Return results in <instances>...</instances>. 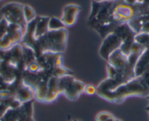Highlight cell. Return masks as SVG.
Here are the masks:
<instances>
[{"label": "cell", "mask_w": 149, "mask_h": 121, "mask_svg": "<svg viewBox=\"0 0 149 121\" xmlns=\"http://www.w3.org/2000/svg\"><path fill=\"white\" fill-rule=\"evenodd\" d=\"M96 94L109 102L120 104L128 97H147L149 96V87L142 77H135L129 82L118 86L113 91H98Z\"/></svg>", "instance_id": "cell-1"}, {"label": "cell", "mask_w": 149, "mask_h": 121, "mask_svg": "<svg viewBox=\"0 0 149 121\" xmlns=\"http://www.w3.org/2000/svg\"><path fill=\"white\" fill-rule=\"evenodd\" d=\"M68 31L66 28L48 30L43 36L34 40L29 48L34 52L36 57L45 52L63 54L66 47Z\"/></svg>", "instance_id": "cell-2"}, {"label": "cell", "mask_w": 149, "mask_h": 121, "mask_svg": "<svg viewBox=\"0 0 149 121\" xmlns=\"http://www.w3.org/2000/svg\"><path fill=\"white\" fill-rule=\"evenodd\" d=\"M58 87L60 94H63L68 100L74 101L84 92L85 85L74 78L73 75H65L58 78Z\"/></svg>", "instance_id": "cell-3"}, {"label": "cell", "mask_w": 149, "mask_h": 121, "mask_svg": "<svg viewBox=\"0 0 149 121\" xmlns=\"http://www.w3.org/2000/svg\"><path fill=\"white\" fill-rule=\"evenodd\" d=\"M23 7L24 4L20 3L9 2L2 6L0 12L3 18L9 23L19 26L23 30H26L28 23L25 18Z\"/></svg>", "instance_id": "cell-4"}, {"label": "cell", "mask_w": 149, "mask_h": 121, "mask_svg": "<svg viewBox=\"0 0 149 121\" xmlns=\"http://www.w3.org/2000/svg\"><path fill=\"white\" fill-rule=\"evenodd\" d=\"M25 30L15 25H9L8 30L5 36L0 39V49H8L15 45L20 44L23 40Z\"/></svg>", "instance_id": "cell-5"}, {"label": "cell", "mask_w": 149, "mask_h": 121, "mask_svg": "<svg viewBox=\"0 0 149 121\" xmlns=\"http://www.w3.org/2000/svg\"><path fill=\"white\" fill-rule=\"evenodd\" d=\"M122 44V41L118 35L114 33H109L103 39L99 50V54L103 59L107 61L113 52L120 49Z\"/></svg>", "instance_id": "cell-6"}, {"label": "cell", "mask_w": 149, "mask_h": 121, "mask_svg": "<svg viewBox=\"0 0 149 121\" xmlns=\"http://www.w3.org/2000/svg\"><path fill=\"white\" fill-rule=\"evenodd\" d=\"M81 11V7L77 4H67L63 10V15L61 20L65 26H72L77 22L79 13Z\"/></svg>", "instance_id": "cell-7"}, {"label": "cell", "mask_w": 149, "mask_h": 121, "mask_svg": "<svg viewBox=\"0 0 149 121\" xmlns=\"http://www.w3.org/2000/svg\"><path fill=\"white\" fill-rule=\"evenodd\" d=\"M148 70H149V44L137 61L135 67V77H141Z\"/></svg>", "instance_id": "cell-8"}, {"label": "cell", "mask_w": 149, "mask_h": 121, "mask_svg": "<svg viewBox=\"0 0 149 121\" xmlns=\"http://www.w3.org/2000/svg\"><path fill=\"white\" fill-rule=\"evenodd\" d=\"M21 104L14 97L7 99H0V120L10 109H17Z\"/></svg>", "instance_id": "cell-9"}, {"label": "cell", "mask_w": 149, "mask_h": 121, "mask_svg": "<svg viewBox=\"0 0 149 121\" xmlns=\"http://www.w3.org/2000/svg\"><path fill=\"white\" fill-rule=\"evenodd\" d=\"M33 100L21 104L20 115L17 121H34L33 120Z\"/></svg>", "instance_id": "cell-10"}, {"label": "cell", "mask_w": 149, "mask_h": 121, "mask_svg": "<svg viewBox=\"0 0 149 121\" xmlns=\"http://www.w3.org/2000/svg\"><path fill=\"white\" fill-rule=\"evenodd\" d=\"M63 28H65V26L61 19H58L55 17H49V23H48L49 30H57Z\"/></svg>", "instance_id": "cell-11"}, {"label": "cell", "mask_w": 149, "mask_h": 121, "mask_svg": "<svg viewBox=\"0 0 149 121\" xmlns=\"http://www.w3.org/2000/svg\"><path fill=\"white\" fill-rule=\"evenodd\" d=\"M96 121H122L115 118L111 113L109 112H100L97 115L95 118Z\"/></svg>", "instance_id": "cell-12"}, {"label": "cell", "mask_w": 149, "mask_h": 121, "mask_svg": "<svg viewBox=\"0 0 149 121\" xmlns=\"http://www.w3.org/2000/svg\"><path fill=\"white\" fill-rule=\"evenodd\" d=\"M23 12H24L25 18H26L27 23H29L31 21H33L37 17L33 8L29 5H24V7H23Z\"/></svg>", "instance_id": "cell-13"}, {"label": "cell", "mask_w": 149, "mask_h": 121, "mask_svg": "<svg viewBox=\"0 0 149 121\" xmlns=\"http://www.w3.org/2000/svg\"><path fill=\"white\" fill-rule=\"evenodd\" d=\"M9 25H10V23L3 17L0 20V39H2L5 36L6 33H7Z\"/></svg>", "instance_id": "cell-14"}, {"label": "cell", "mask_w": 149, "mask_h": 121, "mask_svg": "<svg viewBox=\"0 0 149 121\" xmlns=\"http://www.w3.org/2000/svg\"><path fill=\"white\" fill-rule=\"evenodd\" d=\"M96 91H97L96 87H95L93 85H88L85 86L84 92H85L87 94H89V95H92V94H94L95 93H96Z\"/></svg>", "instance_id": "cell-15"}, {"label": "cell", "mask_w": 149, "mask_h": 121, "mask_svg": "<svg viewBox=\"0 0 149 121\" xmlns=\"http://www.w3.org/2000/svg\"><path fill=\"white\" fill-rule=\"evenodd\" d=\"M124 1L128 4H131V5H135L138 3V0H124Z\"/></svg>", "instance_id": "cell-16"}, {"label": "cell", "mask_w": 149, "mask_h": 121, "mask_svg": "<svg viewBox=\"0 0 149 121\" xmlns=\"http://www.w3.org/2000/svg\"><path fill=\"white\" fill-rule=\"evenodd\" d=\"M111 1V0H93V1H95V2H103V1Z\"/></svg>", "instance_id": "cell-17"}, {"label": "cell", "mask_w": 149, "mask_h": 121, "mask_svg": "<svg viewBox=\"0 0 149 121\" xmlns=\"http://www.w3.org/2000/svg\"><path fill=\"white\" fill-rule=\"evenodd\" d=\"M146 98H147V99H148V100H149V96H148V97H146ZM146 111H147V112H148V114H149V104H148V106H147V107H146Z\"/></svg>", "instance_id": "cell-18"}, {"label": "cell", "mask_w": 149, "mask_h": 121, "mask_svg": "<svg viewBox=\"0 0 149 121\" xmlns=\"http://www.w3.org/2000/svg\"><path fill=\"white\" fill-rule=\"evenodd\" d=\"M138 3H142L143 1V0H138Z\"/></svg>", "instance_id": "cell-19"}]
</instances>
